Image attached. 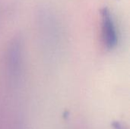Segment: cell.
<instances>
[{
	"mask_svg": "<svg viewBox=\"0 0 130 129\" xmlns=\"http://www.w3.org/2000/svg\"><path fill=\"white\" fill-rule=\"evenodd\" d=\"M101 37L104 47L108 50L117 48L119 42L117 24L111 11L104 8L101 13Z\"/></svg>",
	"mask_w": 130,
	"mask_h": 129,
	"instance_id": "1",
	"label": "cell"
},
{
	"mask_svg": "<svg viewBox=\"0 0 130 129\" xmlns=\"http://www.w3.org/2000/svg\"><path fill=\"white\" fill-rule=\"evenodd\" d=\"M22 45L20 42L14 41L8 49V68L11 74L18 76L22 67Z\"/></svg>",
	"mask_w": 130,
	"mask_h": 129,
	"instance_id": "2",
	"label": "cell"
}]
</instances>
